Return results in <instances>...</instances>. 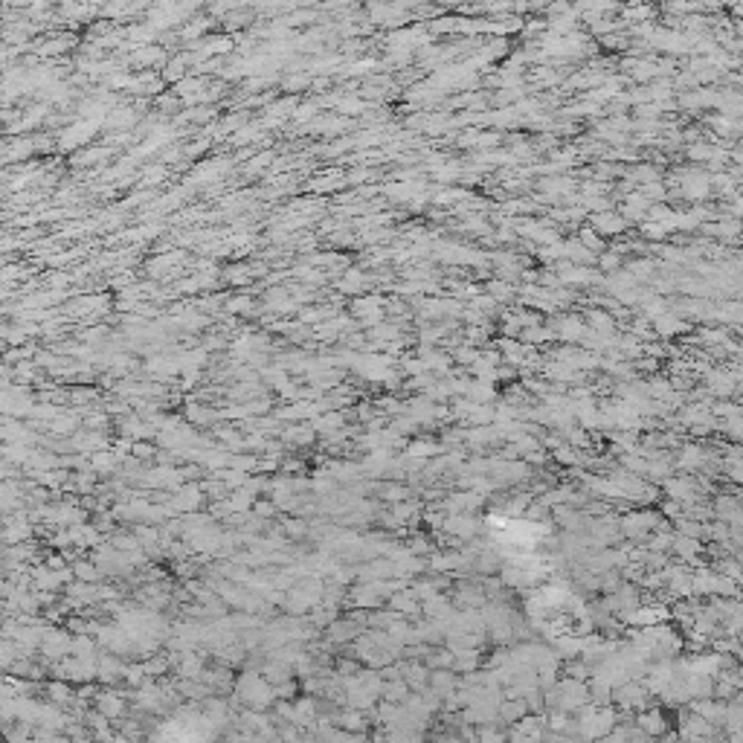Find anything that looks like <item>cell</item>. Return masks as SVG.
Wrapping results in <instances>:
<instances>
[{
  "instance_id": "cell-1",
  "label": "cell",
  "mask_w": 743,
  "mask_h": 743,
  "mask_svg": "<svg viewBox=\"0 0 743 743\" xmlns=\"http://www.w3.org/2000/svg\"><path fill=\"white\" fill-rule=\"evenodd\" d=\"M201 488L198 485H189V488H177L175 491V497L169 499V506L175 508V511H183V514H189V511H195L198 506H201Z\"/></svg>"
},
{
  "instance_id": "cell-2",
  "label": "cell",
  "mask_w": 743,
  "mask_h": 743,
  "mask_svg": "<svg viewBox=\"0 0 743 743\" xmlns=\"http://www.w3.org/2000/svg\"><path fill=\"white\" fill-rule=\"evenodd\" d=\"M357 621H331L328 625V639L331 642H337V644H346V642H351V639H357Z\"/></svg>"
},
{
  "instance_id": "cell-3",
  "label": "cell",
  "mask_w": 743,
  "mask_h": 743,
  "mask_svg": "<svg viewBox=\"0 0 743 743\" xmlns=\"http://www.w3.org/2000/svg\"><path fill=\"white\" fill-rule=\"evenodd\" d=\"M116 468H119V456H116V453L96 450L93 456H90V470H93V473H102V476H108V473H113Z\"/></svg>"
},
{
  "instance_id": "cell-4",
  "label": "cell",
  "mask_w": 743,
  "mask_h": 743,
  "mask_svg": "<svg viewBox=\"0 0 743 743\" xmlns=\"http://www.w3.org/2000/svg\"><path fill=\"white\" fill-rule=\"evenodd\" d=\"M96 703H99V711L105 717H111V720H116V717L123 714V708H125V700L119 697V694H99Z\"/></svg>"
},
{
  "instance_id": "cell-5",
  "label": "cell",
  "mask_w": 743,
  "mask_h": 743,
  "mask_svg": "<svg viewBox=\"0 0 743 743\" xmlns=\"http://www.w3.org/2000/svg\"><path fill=\"white\" fill-rule=\"evenodd\" d=\"M311 427L317 430V433H334V430H343V416L340 413H323L317 418H311Z\"/></svg>"
},
{
  "instance_id": "cell-6",
  "label": "cell",
  "mask_w": 743,
  "mask_h": 743,
  "mask_svg": "<svg viewBox=\"0 0 743 743\" xmlns=\"http://www.w3.org/2000/svg\"><path fill=\"white\" fill-rule=\"evenodd\" d=\"M317 436V430L314 427H291V430H285V436L282 439H287V442H294V444H311V439Z\"/></svg>"
},
{
  "instance_id": "cell-7",
  "label": "cell",
  "mask_w": 743,
  "mask_h": 743,
  "mask_svg": "<svg viewBox=\"0 0 743 743\" xmlns=\"http://www.w3.org/2000/svg\"><path fill=\"white\" fill-rule=\"evenodd\" d=\"M73 569H76L79 581H90V584H96V581H99V575H102V569L96 566V561H79Z\"/></svg>"
},
{
  "instance_id": "cell-8",
  "label": "cell",
  "mask_w": 743,
  "mask_h": 743,
  "mask_svg": "<svg viewBox=\"0 0 743 743\" xmlns=\"http://www.w3.org/2000/svg\"><path fill=\"white\" fill-rule=\"evenodd\" d=\"M73 656H79V659H96V644H93L90 636L73 639Z\"/></svg>"
},
{
  "instance_id": "cell-9",
  "label": "cell",
  "mask_w": 743,
  "mask_h": 743,
  "mask_svg": "<svg viewBox=\"0 0 743 743\" xmlns=\"http://www.w3.org/2000/svg\"><path fill=\"white\" fill-rule=\"evenodd\" d=\"M50 697H53V703L56 706H64V703H73V691H70V685L67 682H50Z\"/></svg>"
},
{
  "instance_id": "cell-10",
  "label": "cell",
  "mask_w": 743,
  "mask_h": 743,
  "mask_svg": "<svg viewBox=\"0 0 743 743\" xmlns=\"http://www.w3.org/2000/svg\"><path fill=\"white\" fill-rule=\"evenodd\" d=\"M337 723H340L343 729H363V726H366L363 711H361V708H349V711H343Z\"/></svg>"
},
{
  "instance_id": "cell-11",
  "label": "cell",
  "mask_w": 743,
  "mask_h": 743,
  "mask_svg": "<svg viewBox=\"0 0 743 743\" xmlns=\"http://www.w3.org/2000/svg\"><path fill=\"white\" fill-rule=\"evenodd\" d=\"M154 61H163L160 46H139L134 53V64H154Z\"/></svg>"
},
{
  "instance_id": "cell-12",
  "label": "cell",
  "mask_w": 743,
  "mask_h": 743,
  "mask_svg": "<svg viewBox=\"0 0 743 743\" xmlns=\"http://www.w3.org/2000/svg\"><path fill=\"white\" fill-rule=\"evenodd\" d=\"M76 427H79V421H76V418H70V416H58V418L50 424V430H53V433H58V436H70Z\"/></svg>"
},
{
  "instance_id": "cell-13",
  "label": "cell",
  "mask_w": 743,
  "mask_h": 743,
  "mask_svg": "<svg viewBox=\"0 0 743 743\" xmlns=\"http://www.w3.org/2000/svg\"><path fill=\"white\" fill-rule=\"evenodd\" d=\"M146 677H149L146 665H128L125 668V682L128 685H142V682H146Z\"/></svg>"
},
{
  "instance_id": "cell-14",
  "label": "cell",
  "mask_w": 743,
  "mask_h": 743,
  "mask_svg": "<svg viewBox=\"0 0 743 743\" xmlns=\"http://www.w3.org/2000/svg\"><path fill=\"white\" fill-rule=\"evenodd\" d=\"M363 285H366V279H363L361 273H357V270H351V273H346V279L340 282V291H349V294H351V291H361Z\"/></svg>"
},
{
  "instance_id": "cell-15",
  "label": "cell",
  "mask_w": 743,
  "mask_h": 743,
  "mask_svg": "<svg viewBox=\"0 0 743 743\" xmlns=\"http://www.w3.org/2000/svg\"><path fill=\"white\" fill-rule=\"evenodd\" d=\"M186 416H189V421H195V424H206V421H212V418H215V413L204 410V406H189V410H186Z\"/></svg>"
},
{
  "instance_id": "cell-16",
  "label": "cell",
  "mask_w": 743,
  "mask_h": 743,
  "mask_svg": "<svg viewBox=\"0 0 743 743\" xmlns=\"http://www.w3.org/2000/svg\"><path fill=\"white\" fill-rule=\"evenodd\" d=\"M67 44H70L67 38H58V41H46V44L41 46V50H38V53H41V56H56V53H61V50H64V46H67Z\"/></svg>"
},
{
  "instance_id": "cell-17",
  "label": "cell",
  "mask_w": 743,
  "mask_h": 743,
  "mask_svg": "<svg viewBox=\"0 0 743 743\" xmlns=\"http://www.w3.org/2000/svg\"><path fill=\"white\" fill-rule=\"evenodd\" d=\"M166 668H169V662H166L163 656H154L151 662H146V670H149V677H160V674H163Z\"/></svg>"
},
{
  "instance_id": "cell-18",
  "label": "cell",
  "mask_w": 743,
  "mask_h": 743,
  "mask_svg": "<svg viewBox=\"0 0 743 743\" xmlns=\"http://www.w3.org/2000/svg\"><path fill=\"white\" fill-rule=\"evenodd\" d=\"M279 506L276 502H253V511H256V517H273V511H276Z\"/></svg>"
},
{
  "instance_id": "cell-19",
  "label": "cell",
  "mask_w": 743,
  "mask_h": 743,
  "mask_svg": "<svg viewBox=\"0 0 743 743\" xmlns=\"http://www.w3.org/2000/svg\"><path fill=\"white\" fill-rule=\"evenodd\" d=\"M285 532L291 535V537H302V535L308 532V525H305L302 520H291V523H285Z\"/></svg>"
},
{
  "instance_id": "cell-20",
  "label": "cell",
  "mask_w": 743,
  "mask_h": 743,
  "mask_svg": "<svg viewBox=\"0 0 743 743\" xmlns=\"http://www.w3.org/2000/svg\"><path fill=\"white\" fill-rule=\"evenodd\" d=\"M154 453V447H149V444H134V456H142V459H149Z\"/></svg>"
},
{
  "instance_id": "cell-21",
  "label": "cell",
  "mask_w": 743,
  "mask_h": 743,
  "mask_svg": "<svg viewBox=\"0 0 743 743\" xmlns=\"http://www.w3.org/2000/svg\"><path fill=\"white\" fill-rule=\"evenodd\" d=\"M46 566H53V569H64V566H67V561H64V555H50V558H46Z\"/></svg>"
},
{
  "instance_id": "cell-22",
  "label": "cell",
  "mask_w": 743,
  "mask_h": 743,
  "mask_svg": "<svg viewBox=\"0 0 743 743\" xmlns=\"http://www.w3.org/2000/svg\"><path fill=\"white\" fill-rule=\"evenodd\" d=\"M404 497V491L398 488V485H389V491H387V499H401Z\"/></svg>"
},
{
  "instance_id": "cell-23",
  "label": "cell",
  "mask_w": 743,
  "mask_h": 743,
  "mask_svg": "<svg viewBox=\"0 0 743 743\" xmlns=\"http://www.w3.org/2000/svg\"><path fill=\"white\" fill-rule=\"evenodd\" d=\"M9 433H15V424H12V421L6 424V436H9ZM18 436H20V439H30V433H23V427L18 430Z\"/></svg>"
},
{
  "instance_id": "cell-24",
  "label": "cell",
  "mask_w": 743,
  "mask_h": 743,
  "mask_svg": "<svg viewBox=\"0 0 743 743\" xmlns=\"http://www.w3.org/2000/svg\"><path fill=\"white\" fill-rule=\"evenodd\" d=\"M270 299H282V294H270ZM273 308H287V302H270Z\"/></svg>"
}]
</instances>
